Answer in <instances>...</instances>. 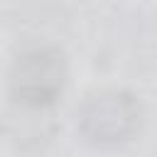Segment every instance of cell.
Returning <instances> with one entry per match:
<instances>
[{
	"instance_id": "6da1fadb",
	"label": "cell",
	"mask_w": 157,
	"mask_h": 157,
	"mask_svg": "<svg viewBox=\"0 0 157 157\" xmlns=\"http://www.w3.org/2000/svg\"><path fill=\"white\" fill-rule=\"evenodd\" d=\"M137 123H140V108L130 96L123 93L96 96L81 115L83 132L101 145H115L128 140L137 130Z\"/></svg>"
},
{
	"instance_id": "7a4b0ae2",
	"label": "cell",
	"mask_w": 157,
	"mask_h": 157,
	"mask_svg": "<svg viewBox=\"0 0 157 157\" xmlns=\"http://www.w3.org/2000/svg\"><path fill=\"white\" fill-rule=\"evenodd\" d=\"M61 59L54 52H32L27 54L12 76V88L25 103H49L61 88Z\"/></svg>"
}]
</instances>
